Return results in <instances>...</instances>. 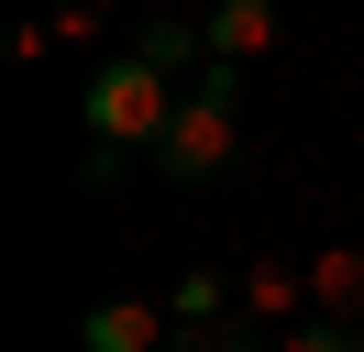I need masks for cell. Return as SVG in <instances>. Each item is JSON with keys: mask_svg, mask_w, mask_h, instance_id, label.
<instances>
[{"mask_svg": "<svg viewBox=\"0 0 364 352\" xmlns=\"http://www.w3.org/2000/svg\"><path fill=\"white\" fill-rule=\"evenodd\" d=\"M177 99H188V88H177V77H155V66L122 44L111 66H89V88H77V121H89V143H100V154H133V143L155 154L166 132H177Z\"/></svg>", "mask_w": 364, "mask_h": 352, "instance_id": "cell-1", "label": "cell"}, {"mask_svg": "<svg viewBox=\"0 0 364 352\" xmlns=\"http://www.w3.org/2000/svg\"><path fill=\"white\" fill-rule=\"evenodd\" d=\"M232 143H243V66H221V55H210L199 77H188V99H177V132L155 143V176L210 187V176L232 165Z\"/></svg>", "mask_w": 364, "mask_h": 352, "instance_id": "cell-2", "label": "cell"}, {"mask_svg": "<svg viewBox=\"0 0 364 352\" xmlns=\"http://www.w3.org/2000/svg\"><path fill=\"white\" fill-rule=\"evenodd\" d=\"M77 352H177V319L155 297H100L77 319Z\"/></svg>", "mask_w": 364, "mask_h": 352, "instance_id": "cell-3", "label": "cell"}, {"mask_svg": "<svg viewBox=\"0 0 364 352\" xmlns=\"http://www.w3.org/2000/svg\"><path fill=\"white\" fill-rule=\"evenodd\" d=\"M298 308H309V264H254V275H243V319H254V330L287 341Z\"/></svg>", "mask_w": 364, "mask_h": 352, "instance_id": "cell-4", "label": "cell"}, {"mask_svg": "<svg viewBox=\"0 0 364 352\" xmlns=\"http://www.w3.org/2000/svg\"><path fill=\"white\" fill-rule=\"evenodd\" d=\"M199 33H210V55H221V66H254V55L276 44V11H265V0H221Z\"/></svg>", "mask_w": 364, "mask_h": 352, "instance_id": "cell-5", "label": "cell"}, {"mask_svg": "<svg viewBox=\"0 0 364 352\" xmlns=\"http://www.w3.org/2000/svg\"><path fill=\"white\" fill-rule=\"evenodd\" d=\"M133 55L155 66V77H188V66H210V33L199 22H133Z\"/></svg>", "mask_w": 364, "mask_h": 352, "instance_id": "cell-6", "label": "cell"}, {"mask_svg": "<svg viewBox=\"0 0 364 352\" xmlns=\"http://www.w3.org/2000/svg\"><path fill=\"white\" fill-rule=\"evenodd\" d=\"M309 308H320V319H342V308H364V253H353V242L309 264Z\"/></svg>", "mask_w": 364, "mask_h": 352, "instance_id": "cell-7", "label": "cell"}, {"mask_svg": "<svg viewBox=\"0 0 364 352\" xmlns=\"http://www.w3.org/2000/svg\"><path fill=\"white\" fill-rule=\"evenodd\" d=\"M177 352H276V330H254V319H221V330H177Z\"/></svg>", "mask_w": 364, "mask_h": 352, "instance_id": "cell-8", "label": "cell"}, {"mask_svg": "<svg viewBox=\"0 0 364 352\" xmlns=\"http://www.w3.org/2000/svg\"><path fill=\"white\" fill-rule=\"evenodd\" d=\"M276 352H364V330H353V319H298Z\"/></svg>", "mask_w": 364, "mask_h": 352, "instance_id": "cell-9", "label": "cell"}]
</instances>
